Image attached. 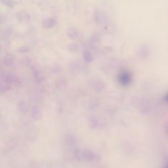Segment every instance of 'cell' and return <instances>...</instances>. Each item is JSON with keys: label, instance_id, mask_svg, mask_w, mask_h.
<instances>
[{"label": "cell", "instance_id": "1", "mask_svg": "<svg viewBox=\"0 0 168 168\" xmlns=\"http://www.w3.org/2000/svg\"><path fill=\"white\" fill-rule=\"evenodd\" d=\"M57 23L56 19L53 17L45 18L42 21V25L43 27L45 29L52 28L55 26Z\"/></svg>", "mask_w": 168, "mask_h": 168}, {"label": "cell", "instance_id": "4", "mask_svg": "<svg viewBox=\"0 0 168 168\" xmlns=\"http://www.w3.org/2000/svg\"><path fill=\"white\" fill-rule=\"evenodd\" d=\"M119 78L121 84L123 85L129 84L131 81V78L130 75L128 74V73H125L121 74Z\"/></svg>", "mask_w": 168, "mask_h": 168}, {"label": "cell", "instance_id": "5", "mask_svg": "<svg viewBox=\"0 0 168 168\" xmlns=\"http://www.w3.org/2000/svg\"><path fill=\"white\" fill-rule=\"evenodd\" d=\"M84 57L85 60L87 62H91L93 59L92 54L88 51L84 52Z\"/></svg>", "mask_w": 168, "mask_h": 168}, {"label": "cell", "instance_id": "2", "mask_svg": "<svg viewBox=\"0 0 168 168\" xmlns=\"http://www.w3.org/2000/svg\"><path fill=\"white\" fill-rule=\"evenodd\" d=\"M17 18L18 21L22 23H28L31 20L30 15L26 10H20L18 12Z\"/></svg>", "mask_w": 168, "mask_h": 168}, {"label": "cell", "instance_id": "6", "mask_svg": "<svg viewBox=\"0 0 168 168\" xmlns=\"http://www.w3.org/2000/svg\"><path fill=\"white\" fill-rule=\"evenodd\" d=\"M30 51V48L26 46H20L17 49L18 52H20V53H27Z\"/></svg>", "mask_w": 168, "mask_h": 168}, {"label": "cell", "instance_id": "3", "mask_svg": "<svg viewBox=\"0 0 168 168\" xmlns=\"http://www.w3.org/2000/svg\"><path fill=\"white\" fill-rule=\"evenodd\" d=\"M66 33L67 37L72 40H76L79 37L78 32L73 28H68L67 30Z\"/></svg>", "mask_w": 168, "mask_h": 168}, {"label": "cell", "instance_id": "7", "mask_svg": "<svg viewBox=\"0 0 168 168\" xmlns=\"http://www.w3.org/2000/svg\"><path fill=\"white\" fill-rule=\"evenodd\" d=\"M79 48V45L78 43H71L68 45V49L70 51H76Z\"/></svg>", "mask_w": 168, "mask_h": 168}]
</instances>
